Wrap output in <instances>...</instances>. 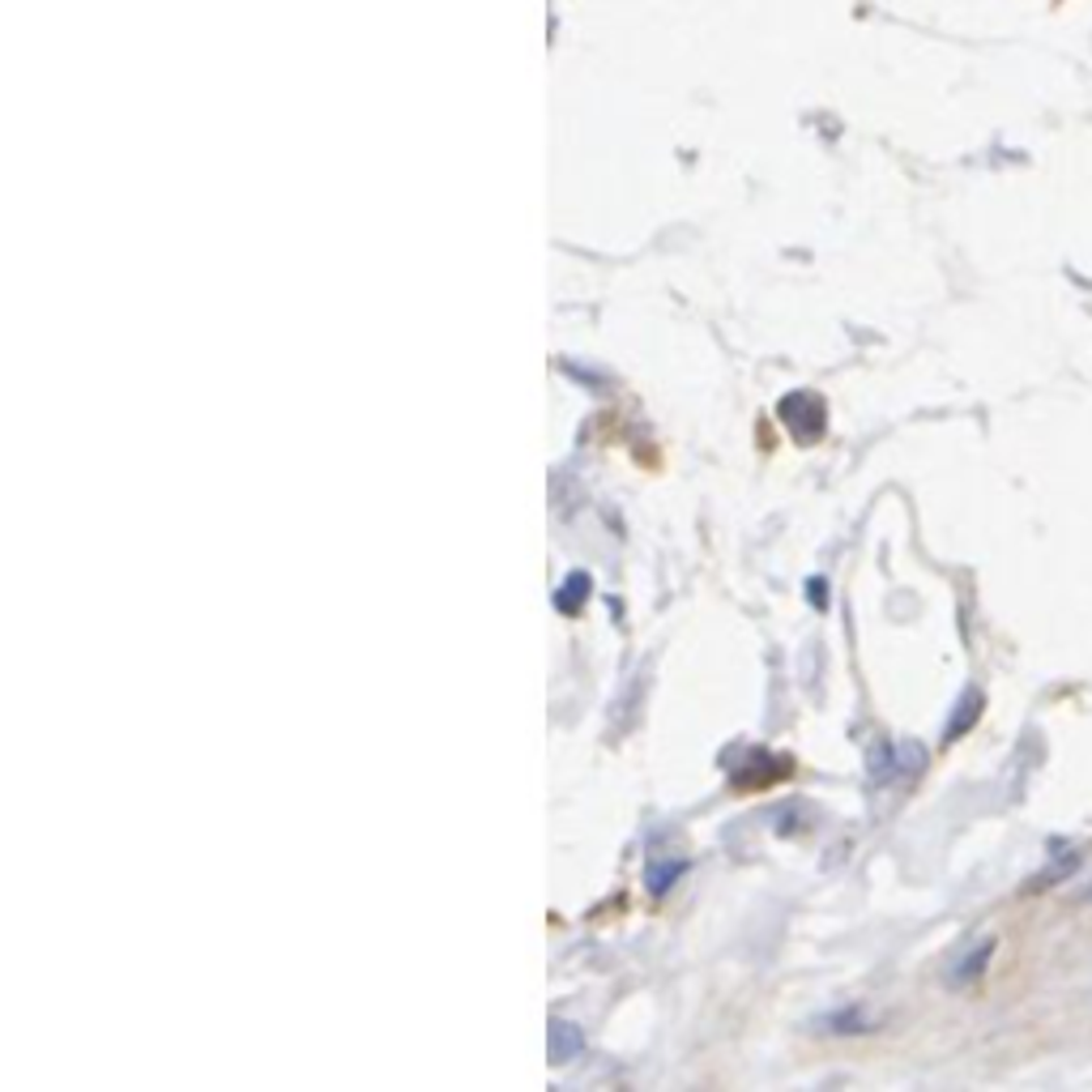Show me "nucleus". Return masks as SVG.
I'll return each mask as SVG.
<instances>
[{
    "label": "nucleus",
    "mask_w": 1092,
    "mask_h": 1092,
    "mask_svg": "<svg viewBox=\"0 0 1092 1092\" xmlns=\"http://www.w3.org/2000/svg\"><path fill=\"white\" fill-rule=\"evenodd\" d=\"M1080 862H1084V854L1080 850H1063V854H1054L1050 858V866L1041 870V875H1033L1029 884H1025V892H1045V888H1054V884H1067V879L1080 870Z\"/></svg>",
    "instance_id": "nucleus-1"
},
{
    "label": "nucleus",
    "mask_w": 1092,
    "mask_h": 1092,
    "mask_svg": "<svg viewBox=\"0 0 1092 1092\" xmlns=\"http://www.w3.org/2000/svg\"><path fill=\"white\" fill-rule=\"evenodd\" d=\"M991 952H995V939H985L977 952H969V961L965 965H956L952 969V981H969V977H977L981 969H985V961H991Z\"/></svg>",
    "instance_id": "nucleus-2"
},
{
    "label": "nucleus",
    "mask_w": 1092,
    "mask_h": 1092,
    "mask_svg": "<svg viewBox=\"0 0 1092 1092\" xmlns=\"http://www.w3.org/2000/svg\"><path fill=\"white\" fill-rule=\"evenodd\" d=\"M1075 901H1080V905H1092V879H1088V888H1084V892H1075Z\"/></svg>",
    "instance_id": "nucleus-3"
}]
</instances>
